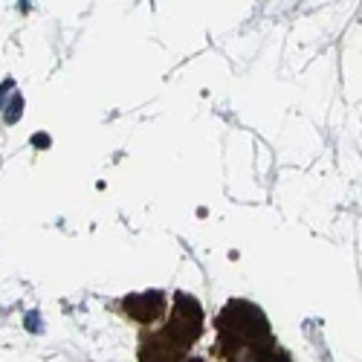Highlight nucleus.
<instances>
[{
  "label": "nucleus",
  "mask_w": 362,
  "mask_h": 362,
  "mask_svg": "<svg viewBox=\"0 0 362 362\" xmlns=\"http://www.w3.org/2000/svg\"><path fill=\"white\" fill-rule=\"evenodd\" d=\"M125 310L131 319L136 322H154L165 313V296L151 290V293H139V296H128L125 298Z\"/></svg>",
  "instance_id": "7ed1b4c3"
},
{
  "label": "nucleus",
  "mask_w": 362,
  "mask_h": 362,
  "mask_svg": "<svg viewBox=\"0 0 362 362\" xmlns=\"http://www.w3.org/2000/svg\"><path fill=\"white\" fill-rule=\"evenodd\" d=\"M218 327L226 362H287V356L273 345L264 313L247 301L226 305L218 319Z\"/></svg>",
  "instance_id": "f257e3e1"
},
{
  "label": "nucleus",
  "mask_w": 362,
  "mask_h": 362,
  "mask_svg": "<svg viewBox=\"0 0 362 362\" xmlns=\"http://www.w3.org/2000/svg\"><path fill=\"white\" fill-rule=\"evenodd\" d=\"M200 327H203L200 305L192 296L177 293L174 313H171L168 325L163 330H157V334L145 337L139 362H180L183 354L194 345V339L200 337Z\"/></svg>",
  "instance_id": "f03ea898"
},
{
  "label": "nucleus",
  "mask_w": 362,
  "mask_h": 362,
  "mask_svg": "<svg viewBox=\"0 0 362 362\" xmlns=\"http://www.w3.org/2000/svg\"><path fill=\"white\" fill-rule=\"evenodd\" d=\"M192 362H203V359H192Z\"/></svg>",
  "instance_id": "20e7f679"
}]
</instances>
